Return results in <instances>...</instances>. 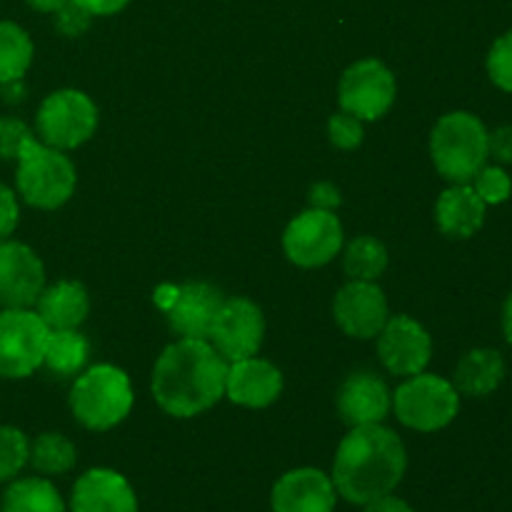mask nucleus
<instances>
[{
    "label": "nucleus",
    "instance_id": "obj_1",
    "mask_svg": "<svg viewBox=\"0 0 512 512\" xmlns=\"http://www.w3.org/2000/svg\"><path fill=\"white\" fill-rule=\"evenodd\" d=\"M408 468V453L398 435L380 423L353 428L338 445L330 480L338 498L368 505L395 493Z\"/></svg>",
    "mask_w": 512,
    "mask_h": 512
},
{
    "label": "nucleus",
    "instance_id": "obj_2",
    "mask_svg": "<svg viewBox=\"0 0 512 512\" xmlns=\"http://www.w3.org/2000/svg\"><path fill=\"white\" fill-rule=\"evenodd\" d=\"M228 360L208 340L168 345L153 368L155 403L173 418H195L225 395Z\"/></svg>",
    "mask_w": 512,
    "mask_h": 512
},
{
    "label": "nucleus",
    "instance_id": "obj_3",
    "mask_svg": "<svg viewBox=\"0 0 512 512\" xmlns=\"http://www.w3.org/2000/svg\"><path fill=\"white\" fill-rule=\"evenodd\" d=\"M488 133L483 120L468 110L443 115L430 133V155L450 183H470L488 163Z\"/></svg>",
    "mask_w": 512,
    "mask_h": 512
},
{
    "label": "nucleus",
    "instance_id": "obj_4",
    "mask_svg": "<svg viewBox=\"0 0 512 512\" xmlns=\"http://www.w3.org/2000/svg\"><path fill=\"white\" fill-rule=\"evenodd\" d=\"M15 160V185L25 203L40 210H55L68 203L75 190V168L63 150L50 148L30 135Z\"/></svg>",
    "mask_w": 512,
    "mask_h": 512
},
{
    "label": "nucleus",
    "instance_id": "obj_5",
    "mask_svg": "<svg viewBox=\"0 0 512 512\" xmlns=\"http://www.w3.org/2000/svg\"><path fill=\"white\" fill-rule=\"evenodd\" d=\"M133 408V388L128 375L115 365H95L75 380L70 390V410L88 430L115 428Z\"/></svg>",
    "mask_w": 512,
    "mask_h": 512
},
{
    "label": "nucleus",
    "instance_id": "obj_6",
    "mask_svg": "<svg viewBox=\"0 0 512 512\" xmlns=\"http://www.w3.org/2000/svg\"><path fill=\"white\" fill-rule=\"evenodd\" d=\"M395 415L400 423L418 433L448 428L460 410V393L440 375L418 373L395 390Z\"/></svg>",
    "mask_w": 512,
    "mask_h": 512
},
{
    "label": "nucleus",
    "instance_id": "obj_7",
    "mask_svg": "<svg viewBox=\"0 0 512 512\" xmlns=\"http://www.w3.org/2000/svg\"><path fill=\"white\" fill-rule=\"evenodd\" d=\"M48 325L28 308H5L0 313V378L20 380L43 365Z\"/></svg>",
    "mask_w": 512,
    "mask_h": 512
},
{
    "label": "nucleus",
    "instance_id": "obj_8",
    "mask_svg": "<svg viewBox=\"0 0 512 512\" xmlns=\"http://www.w3.org/2000/svg\"><path fill=\"white\" fill-rule=\"evenodd\" d=\"M98 128V108L80 90H55L38 110L40 143L58 150L83 145Z\"/></svg>",
    "mask_w": 512,
    "mask_h": 512
},
{
    "label": "nucleus",
    "instance_id": "obj_9",
    "mask_svg": "<svg viewBox=\"0 0 512 512\" xmlns=\"http://www.w3.org/2000/svg\"><path fill=\"white\" fill-rule=\"evenodd\" d=\"M283 248L300 268H320L343 248V225L333 210L310 208L285 228Z\"/></svg>",
    "mask_w": 512,
    "mask_h": 512
},
{
    "label": "nucleus",
    "instance_id": "obj_10",
    "mask_svg": "<svg viewBox=\"0 0 512 512\" xmlns=\"http://www.w3.org/2000/svg\"><path fill=\"white\" fill-rule=\"evenodd\" d=\"M395 103V75L380 60L368 58L350 65L340 80V105L360 120L383 118Z\"/></svg>",
    "mask_w": 512,
    "mask_h": 512
},
{
    "label": "nucleus",
    "instance_id": "obj_11",
    "mask_svg": "<svg viewBox=\"0 0 512 512\" xmlns=\"http://www.w3.org/2000/svg\"><path fill=\"white\" fill-rule=\"evenodd\" d=\"M263 335V310L248 298H228L215 318L213 333L208 340H213V348L225 360L235 363V360L253 358L260 350Z\"/></svg>",
    "mask_w": 512,
    "mask_h": 512
},
{
    "label": "nucleus",
    "instance_id": "obj_12",
    "mask_svg": "<svg viewBox=\"0 0 512 512\" xmlns=\"http://www.w3.org/2000/svg\"><path fill=\"white\" fill-rule=\"evenodd\" d=\"M378 355L393 375L413 378L428 368L433 340L418 320L410 315H395L378 333Z\"/></svg>",
    "mask_w": 512,
    "mask_h": 512
},
{
    "label": "nucleus",
    "instance_id": "obj_13",
    "mask_svg": "<svg viewBox=\"0 0 512 512\" xmlns=\"http://www.w3.org/2000/svg\"><path fill=\"white\" fill-rule=\"evenodd\" d=\"M45 288V268L35 250L15 240H0V305L30 308Z\"/></svg>",
    "mask_w": 512,
    "mask_h": 512
},
{
    "label": "nucleus",
    "instance_id": "obj_14",
    "mask_svg": "<svg viewBox=\"0 0 512 512\" xmlns=\"http://www.w3.org/2000/svg\"><path fill=\"white\" fill-rule=\"evenodd\" d=\"M333 315L345 335L370 340L388 323V300L373 280H350L335 295Z\"/></svg>",
    "mask_w": 512,
    "mask_h": 512
},
{
    "label": "nucleus",
    "instance_id": "obj_15",
    "mask_svg": "<svg viewBox=\"0 0 512 512\" xmlns=\"http://www.w3.org/2000/svg\"><path fill=\"white\" fill-rule=\"evenodd\" d=\"M335 505L333 480L318 468H295L280 475L270 493L273 512H335Z\"/></svg>",
    "mask_w": 512,
    "mask_h": 512
},
{
    "label": "nucleus",
    "instance_id": "obj_16",
    "mask_svg": "<svg viewBox=\"0 0 512 512\" xmlns=\"http://www.w3.org/2000/svg\"><path fill=\"white\" fill-rule=\"evenodd\" d=\"M225 298L218 288L208 283H188L175 290L173 303L168 305V323L183 338L208 340L213 333L215 318L223 308Z\"/></svg>",
    "mask_w": 512,
    "mask_h": 512
},
{
    "label": "nucleus",
    "instance_id": "obj_17",
    "mask_svg": "<svg viewBox=\"0 0 512 512\" xmlns=\"http://www.w3.org/2000/svg\"><path fill=\"white\" fill-rule=\"evenodd\" d=\"M70 512H138V495L120 473L93 468L75 480Z\"/></svg>",
    "mask_w": 512,
    "mask_h": 512
},
{
    "label": "nucleus",
    "instance_id": "obj_18",
    "mask_svg": "<svg viewBox=\"0 0 512 512\" xmlns=\"http://www.w3.org/2000/svg\"><path fill=\"white\" fill-rule=\"evenodd\" d=\"M390 405H393V398H390L388 385L370 370L348 375L338 393V413L350 428L383 423L390 413Z\"/></svg>",
    "mask_w": 512,
    "mask_h": 512
},
{
    "label": "nucleus",
    "instance_id": "obj_19",
    "mask_svg": "<svg viewBox=\"0 0 512 512\" xmlns=\"http://www.w3.org/2000/svg\"><path fill=\"white\" fill-rule=\"evenodd\" d=\"M283 393V375L273 363L260 358L235 360L225 375V395L245 408H268Z\"/></svg>",
    "mask_w": 512,
    "mask_h": 512
},
{
    "label": "nucleus",
    "instance_id": "obj_20",
    "mask_svg": "<svg viewBox=\"0 0 512 512\" xmlns=\"http://www.w3.org/2000/svg\"><path fill=\"white\" fill-rule=\"evenodd\" d=\"M488 205L480 200L470 183H453L435 203V220L448 238L468 240L483 228Z\"/></svg>",
    "mask_w": 512,
    "mask_h": 512
},
{
    "label": "nucleus",
    "instance_id": "obj_21",
    "mask_svg": "<svg viewBox=\"0 0 512 512\" xmlns=\"http://www.w3.org/2000/svg\"><path fill=\"white\" fill-rule=\"evenodd\" d=\"M35 305L48 330H75L88 318L90 310L88 290L73 280H60L50 288H43Z\"/></svg>",
    "mask_w": 512,
    "mask_h": 512
},
{
    "label": "nucleus",
    "instance_id": "obj_22",
    "mask_svg": "<svg viewBox=\"0 0 512 512\" xmlns=\"http://www.w3.org/2000/svg\"><path fill=\"white\" fill-rule=\"evenodd\" d=\"M505 358L495 348H475L460 358L455 368V390L470 398L493 395L505 380Z\"/></svg>",
    "mask_w": 512,
    "mask_h": 512
},
{
    "label": "nucleus",
    "instance_id": "obj_23",
    "mask_svg": "<svg viewBox=\"0 0 512 512\" xmlns=\"http://www.w3.org/2000/svg\"><path fill=\"white\" fill-rule=\"evenodd\" d=\"M0 512H65V500L43 475L15 478L0 498Z\"/></svg>",
    "mask_w": 512,
    "mask_h": 512
},
{
    "label": "nucleus",
    "instance_id": "obj_24",
    "mask_svg": "<svg viewBox=\"0 0 512 512\" xmlns=\"http://www.w3.org/2000/svg\"><path fill=\"white\" fill-rule=\"evenodd\" d=\"M88 355L90 343L85 335L75 333V330H50L48 340H45L43 365L48 368V373L58 375V378H70L83 370Z\"/></svg>",
    "mask_w": 512,
    "mask_h": 512
},
{
    "label": "nucleus",
    "instance_id": "obj_25",
    "mask_svg": "<svg viewBox=\"0 0 512 512\" xmlns=\"http://www.w3.org/2000/svg\"><path fill=\"white\" fill-rule=\"evenodd\" d=\"M28 463L43 478H55V475H65L75 468L78 450H75L73 440H68L65 435L43 433L30 443Z\"/></svg>",
    "mask_w": 512,
    "mask_h": 512
},
{
    "label": "nucleus",
    "instance_id": "obj_26",
    "mask_svg": "<svg viewBox=\"0 0 512 512\" xmlns=\"http://www.w3.org/2000/svg\"><path fill=\"white\" fill-rule=\"evenodd\" d=\"M33 63V40L18 23L0 20V85L20 80Z\"/></svg>",
    "mask_w": 512,
    "mask_h": 512
},
{
    "label": "nucleus",
    "instance_id": "obj_27",
    "mask_svg": "<svg viewBox=\"0 0 512 512\" xmlns=\"http://www.w3.org/2000/svg\"><path fill=\"white\" fill-rule=\"evenodd\" d=\"M388 268V250L380 240L360 235L345 250V273L353 280H378Z\"/></svg>",
    "mask_w": 512,
    "mask_h": 512
},
{
    "label": "nucleus",
    "instance_id": "obj_28",
    "mask_svg": "<svg viewBox=\"0 0 512 512\" xmlns=\"http://www.w3.org/2000/svg\"><path fill=\"white\" fill-rule=\"evenodd\" d=\"M30 458V440L13 425H0V483H10L23 473Z\"/></svg>",
    "mask_w": 512,
    "mask_h": 512
},
{
    "label": "nucleus",
    "instance_id": "obj_29",
    "mask_svg": "<svg viewBox=\"0 0 512 512\" xmlns=\"http://www.w3.org/2000/svg\"><path fill=\"white\" fill-rule=\"evenodd\" d=\"M485 205H503L512 195V178L503 165H483L470 180Z\"/></svg>",
    "mask_w": 512,
    "mask_h": 512
},
{
    "label": "nucleus",
    "instance_id": "obj_30",
    "mask_svg": "<svg viewBox=\"0 0 512 512\" xmlns=\"http://www.w3.org/2000/svg\"><path fill=\"white\" fill-rule=\"evenodd\" d=\"M485 68H488L495 88H500L503 93H512V30L495 40L488 60H485Z\"/></svg>",
    "mask_w": 512,
    "mask_h": 512
},
{
    "label": "nucleus",
    "instance_id": "obj_31",
    "mask_svg": "<svg viewBox=\"0 0 512 512\" xmlns=\"http://www.w3.org/2000/svg\"><path fill=\"white\" fill-rule=\"evenodd\" d=\"M328 135H330V143L335 148H343V150H353L363 143V120L355 118V115L345 113H335L333 118L328 120Z\"/></svg>",
    "mask_w": 512,
    "mask_h": 512
},
{
    "label": "nucleus",
    "instance_id": "obj_32",
    "mask_svg": "<svg viewBox=\"0 0 512 512\" xmlns=\"http://www.w3.org/2000/svg\"><path fill=\"white\" fill-rule=\"evenodd\" d=\"M30 128L20 118H10L3 115L0 118V160H15L20 148H23L25 138H30Z\"/></svg>",
    "mask_w": 512,
    "mask_h": 512
},
{
    "label": "nucleus",
    "instance_id": "obj_33",
    "mask_svg": "<svg viewBox=\"0 0 512 512\" xmlns=\"http://www.w3.org/2000/svg\"><path fill=\"white\" fill-rule=\"evenodd\" d=\"M93 15L85 8H80L75 0H68L60 10H55V25H58L60 33L65 35H80L88 30V23Z\"/></svg>",
    "mask_w": 512,
    "mask_h": 512
},
{
    "label": "nucleus",
    "instance_id": "obj_34",
    "mask_svg": "<svg viewBox=\"0 0 512 512\" xmlns=\"http://www.w3.org/2000/svg\"><path fill=\"white\" fill-rule=\"evenodd\" d=\"M20 220L18 198L8 185L0 183V240H8L13 235L15 225Z\"/></svg>",
    "mask_w": 512,
    "mask_h": 512
},
{
    "label": "nucleus",
    "instance_id": "obj_35",
    "mask_svg": "<svg viewBox=\"0 0 512 512\" xmlns=\"http://www.w3.org/2000/svg\"><path fill=\"white\" fill-rule=\"evenodd\" d=\"M488 158L498 165H512V125H500L488 133Z\"/></svg>",
    "mask_w": 512,
    "mask_h": 512
},
{
    "label": "nucleus",
    "instance_id": "obj_36",
    "mask_svg": "<svg viewBox=\"0 0 512 512\" xmlns=\"http://www.w3.org/2000/svg\"><path fill=\"white\" fill-rule=\"evenodd\" d=\"M310 203H313V208L333 210L335 205L340 203V195L330 183H318L313 190H310Z\"/></svg>",
    "mask_w": 512,
    "mask_h": 512
},
{
    "label": "nucleus",
    "instance_id": "obj_37",
    "mask_svg": "<svg viewBox=\"0 0 512 512\" xmlns=\"http://www.w3.org/2000/svg\"><path fill=\"white\" fill-rule=\"evenodd\" d=\"M80 8L88 10L90 15H115L130 3V0H75Z\"/></svg>",
    "mask_w": 512,
    "mask_h": 512
},
{
    "label": "nucleus",
    "instance_id": "obj_38",
    "mask_svg": "<svg viewBox=\"0 0 512 512\" xmlns=\"http://www.w3.org/2000/svg\"><path fill=\"white\" fill-rule=\"evenodd\" d=\"M363 512H415V510L410 508L403 498H395V495L390 493L385 495V498H378L373 500V503L363 505Z\"/></svg>",
    "mask_w": 512,
    "mask_h": 512
},
{
    "label": "nucleus",
    "instance_id": "obj_39",
    "mask_svg": "<svg viewBox=\"0 0 512 512\" xmlns=\"http://www.w3.org/2000/svg\"><path fill=\"white\" fill-rule=\"evenodd\" d=\"M0 93H3V100H8V103H18V100H23V95H25L23 78L10 80V83H3V85H0Z\"/></svg>",
    "mask_w": 512,
    "mask_h": 512
},
{
    "label": "nucleus",
    "instance_id": "obj_40",
    "mask_svg": "<svg viewBox=\"0 0 512 512\" xmlns=\"http://www.w3.org/2000/svg\"><path fill=\"white\" fill-rule=\"evenodd\" d=\"M503 335H505V340H508V345L512 348V290H510V295L505 298V303H503Z\"/></svg>",
    "mask_w": 512,
    "mask_h": 512
},
{
    "label": "nucleus",
    "instance_id": "obj_41",
    "mask_svg": "<svg viewBox=\"0 0 512 512\" xmlns=\"http://www.w3.org/2000/svg\"><path fill=\"white\" fill-rule=\"evenodd\" d=\"M33 10H40V13H55V10L63 8L68 0H25Z\"/></svg>",
    "mask_w": 512,
    "mask_h": 512
},
{
    "label": "nucleus",
    "instance_id": "obj_42",
    "mask_svg": "<svg viewBox=\"0 0 512 512\" xmlns=\"http://www.w3.org/2000/svg\"><path fill=\"white\" fill-rule=\"evenodd\" d=\"M65 512H68V510H65Z\"/></svg>",
    "mask_w": 512,
    "mask_h": 512
}]
</instances>
